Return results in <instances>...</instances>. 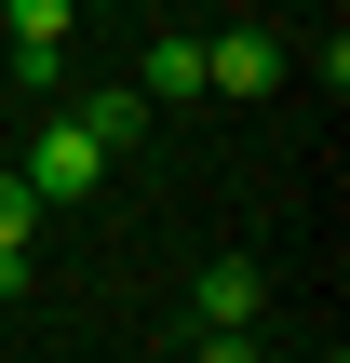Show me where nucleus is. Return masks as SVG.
<instances>
[{"mask_svg": "<svg viewBox=\"0 0 350 363\" xmlns=\"http://www.w3.org/2000/svg\"><path fill=\"white\" fill-rule=\"evenodd\" d=\"M135 94H148V108H175V94H202V40H148V67H135Z\"/></svg>", "mask_w": 350, "mask_h": 363, "instance_id": "39448f33", "label": "nucleus"}, {"mask_svg": "<svg viewBox=\"0 0 350 363\" xmlns=\"http://www.w3.org/2000/svg\"><path fill=\"white\" fill-rule=\"evenodd\" d=\"M67 121H81L94 148H135V135H148V94H135V81H108V94H81Z\"/></svg>", "mask_w": 350, "mask_h": 363, "instance_id": "7ed1b4c3", "label": "nucleus"}, {"mask_svg": "<svg viewBox=\"0 0 350 363\" xmlns=\"http://www.w3.org/2000/svg\"><path fill=\"white\" fill-rule=\"evenodd\" d=\"M202 363H270V350H256V323H216V337H202Z\"/></svg>", "mask_w": 350, "mask_h": 363, "instance_id": "423d86ee", "label": "nucleus"}, {"mask_svg": "<svg viewBox=\"0 0 350 363\" xmlns=\"http://www.w3.org/2000/svg\"><path fill=\"white\" fill-rule=\"evenodd\" d=\"M256 296H270L256 256H216V269H202V337H216V323H256Z\"/></svg>", "mask_w": 350, "mask_h": 363, "instance_id": "20e7f679", "label": "nucleus"}, {"mask_svg": "<svg viewBox=\"0 0 350 363\" xmlns=\"http://www.w3.org/2000/svg\"><path fill=\"white\" fill-rule=\"evenodd\" d=\"M270 81H283V40H270V27L202 40V94H270Z\"/></svg>", "mask_w": 350, "mask_h": 363, "instance_id": "f03ea898", "label": "nucleus"}, {"mask_svg": "<svg viewBox=\"0 0 350 363\" xmlns=\"http://www.w3.org/2000/svg\"><path fill=\"white\" fill-rule=\"evenodd\" d=\"M13 175H27V189H40V202H81V189H94V175H108V148H94V135H81V121H40V135H27V162H13Z\"/></svg>", "mask_w": 350, "mask_h": 363, "instance_id": "f257e3e1", "label": "nucleus"}]
</instances>
